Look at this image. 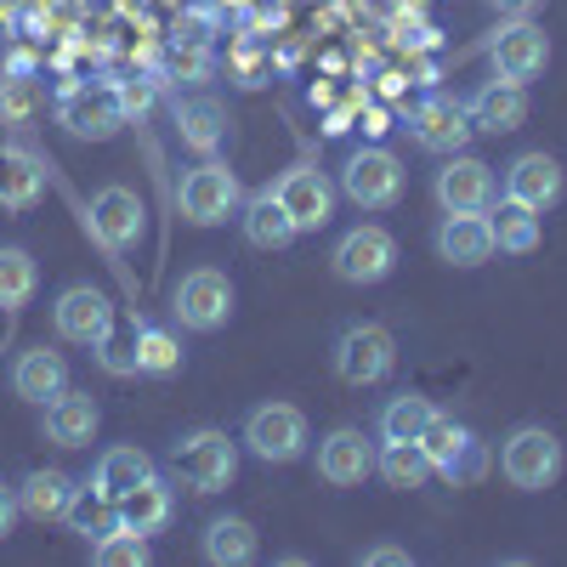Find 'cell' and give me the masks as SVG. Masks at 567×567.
Instances as JSON below:
<instances>
[{"label":"cell","instance_id":"cell-1","mask_svg":"<svg viewBox=\"0 0 567 567\" xmlns=\"http://www.w3.org/2000/svg\"><path fill=\"white\" fill-rule=\"evenodd\" d=\"M171 477H182L199 494H221L233 477H239V443H233L227 432H216V425H199V432L171 443Z\"/></svg>","mask_w":567,"mask_h":567},{"label":"cell","instance_id":"cell-2","mask_svg":"<svg viewBox=\"0 0 567 567\" xmlns=\"http://www.w3.org/2000/svg\"><path fill=\"white\" fill-rule=\"evenodd\" d=\"M499 471L511 488L523 494H539L561 477V437L550 425H516V432L499 443Z\"/></svg>","mask_w":567,"mask_h":567},{"label":"cell","instance_id":"cell-3","mask_svg":"<svg viewBox=\"0 0 567 567\" xmlns=\"http://www.w3.org/2000/svg\"><path fill=\"white\" fill-rule=\"evenodd\" d=\"M398 369V341L386 323H347L336 336V374L347 386H381Z\"/></svg>","mask_w":567,"mask_h":567},{"label":"cell","instance_id":"cell-4","mask_svg":"<svg viewBox=\"0 0 567 567\" xmlns=\"http://www.w3.org/2000/svg\"><path fill=\"white\" fill-rule=\"evenodd\" d=\"M176 205H182V216L194 221V227H221L227 216H239L245 187H239V176H233L221 159H199L194 171L182 176Z\"/></svg>","mask_w":567,"mask_h":567},{"label":"cell","instance_id":"cell-5","mask_svg":"<svg viewBox=\"0 0 567 567\" xmlns=\"http://www.w3.org/2000/svg\"><path fill=\"white\" fill-rule=\"evenodd\" d=\"M171 312H176L182 329H194V336H216L233 318V278L216 272V267H194L171 290Z\"/></svg>","mask_w":567,"mask_h":567},{"label":"cell","instance_id":"cell-6","mask_svg":"<svg viewBox=\"0 0 567 567\" xmlns=\"http://www.w3.org/2000/svg\"><path fill=\"white\" fill-rule=\"evenodd\" d=\"M307 414L296 403H261L245 414V449L267 465H290L307 454Z\"/></svg>","mask_w":567,"mask_h":567},{"label":"cell","instance_id":"cell-7","mask_svg":"<svg viewBox=\"0 0 567 567\" xmlns=\"http://www.w3.org/2000/svg\"><path fill=\"white\" fill-rule=\"evenodd\" d=\"M341 194L358 210H392L403 199V159L392 148H358L341 165Z\"/></svg>","mask_w":567,"mask_h":567},{"label":"cell","instance_id":"cell-8","mask_svg":"<svg viewBox=\"0 0 567 567\" xmlns=\"http://www.w3.org/2000/svg\"><path fill=\"white\" fill-rule=\"evenodd\" d=\"M58 125L80 142H109L125 125L120 85H69L58 97Z\"/></svg>","mask_w":567,"mask_h":567},{"label":"cell","instance_id":"cell-9","mask_svg":"<svg viewBox=\"0 0 567 567\" xmlns=\"http://www.w3.org/2000/svg\"><path fill=\"white\" fill-rule=\"evenodd\" d=\"M52 323L69 347H109V329H114V301L91 284H69V290L52 301Z\"/></svg>","mask_w":567,"mask_h":567},{"label":"cell","instance_id":"cell-10","mask_svg":"<svg viewBox=\"0 0 567 567\" xmlns=\"http://www.w3.org/2000/svg\"><path fill=\"white\" fill-rule=\"evenodd\" d=\"M420 449L432 454V465L443 471L449 483H477L488 471V449L471 437L460 420H449V414H432V425L420 432Z\"/></svg>","mask_w":567,"mask_h":567},{"label":"cell","instance_id":"cell-11","mask_svg":"<svg viewBox=\"0 0 567 567\" xmlns=\"http://www.w3.org/2000/svg\"><path fill=\"white\" fill-rule=\"evenodd\" d=\"M329 267H336V278L341 284H381V278H392V267H398V239L386 227H352L347 239L336 245V256H329Z\"/></svg>","mask_w":567,"mask_h":567},{"label":"cell","instance_id":"cell-12","mask_svg":"<svg viewBox=\"0 0 567 567\" xmlns=\"http://www.w3.org/2000/svg\"><path fill=\"white\" fill-rule=\"evenodd\" d=\"M272 199L290 210L296 233H318L329 216H336V182H329L318 165H290L272 182Z\"/></svg>","mask_w":567,"mask_h":567},{"label":"cell","instance_id":"cell-13","mask_svg":"<svg viewBox=\"0 0 567 567\" xmlns=\"http://www.w3.org/2000/svg\"><path fill=\"white\" fill-rule=\"evenodd\" d=\"M488 63H494V74H499V80L528 85V80H534V74H545V63H550V40H545V29H539V23L516 18V23L494 29V40H488Z\"/></svg>","mask_w":567,"mask_h":567},{"label":"cell","instance_id":"cell-14","mask_svg":"<svg viewBox=\"0 0 567 567\" xmlns=\"http://www.w3.org/2000/svg\"><path fill=\"white\" fill-rule=\"evenodd\" d=\"M409 136L420 142L425 154H465L471 142V114L460 97H443V91H432L414 114H409Z\"/></svg>","mask_w":567,"mask_h":567},{"label":"cell","instance_id":"cell-15","mask_svg":"<svg viewBox=\"0 0 567 567\" xmlns=\"http://www.w3.org/2000/svg\"><path fill=\"white\" fill-rule=\"evenodd\" d=\"M499 194L494 182V165L471 159V154H449V165L437 171V205L443 216H460V210H488Z\"/></svg>","mask_w":567,"mask_h":567},{"label":"cell","instance_id":"cell-16","mask_svg":"<svg viewBox=\"0 0 567 567\" xmlns=\"http://www.w3.org/2000/svg\"><path fill=\"white\" fill-rule=\"evenodd\" d=\"M465 114H471V131H488V136L523 131V120H528V85L494 74V80H483V85L465 97Z\"/></svg>","mask_w":567,"mask_h":567},{"label":"cell","instance_id":"cell-17","mask_svg":"<svg viewBox=\"0 0 567 567\" xmlns=\"http://www.w3.org/2000/svg\"><path fill=\"white\" fill-rule=\"evenodd\" d=\"M318 477L329 488H358L363 477H374V443L358 425H336V432L318 443Z\"/></svg>","mask_w":567,"mask_h":567},{"label":"cell","instance_id":"cell-18","mask_svg":"<svg viewBox=\"0 0 567 567\" xmlns=\"http://www.w3.org/2000/svg\"><path fill=\"white\" fill-rule=\"evenodd\" d=\"M91 233L114 250V256H125L136 239H142V199L131 194V187H120V182H109V187H97V199H91Z\"/></svg>","mask_w":567,"mask_h":567},{"label":"cell","instance_id":"cell-19","mask_svg":"<svg viewBox=\"0 0 567 567\" xmlns=\"http://www.w3.org/2000/svg\"><path fill=\"white\" fill-rule=\"evenodd\" d=\"M561 187H567V176H561V165H556L550 154H516V159L505 165V199L528 205V210H539V216L561 199Z\"/></svg>","mask_w":567,"mask_h":567},{"label":"cell","instance_id":"cell-20","mask_svg":"<svg viewBox=\"0 0 567 567\" xmlns=\"http://www.w3.org/2000/svg\"><path fill=\"white\" fill-rule=\"evenodd\" d=\"M97 425H103V409H97L91 392L63 386L52 403H45V437H52L58 449H85L91 437H97Z\"/></svg>","mask_w":567,"mask_h":567},{"label":"cell","instance_id":"cell-21","mask_svg":"<svg viewBox=\"0 0 567 567\" xmlns=\"http://www.w3.org/2000/svg\"><path fill=\"white\" fill-rule=\"evenodd\" d=\"M437 256L449 267H483L494 256V227H488V210H460V216H443L437 227Z\"/></svg>","mask_w":567,"mask_h":567},{"label":"cell","instance_id":"cell-22","mask_svg":"<svg viewBox=\"0 0 567 567\" xmlns=\"http://www.w3.org/2000/svg\"><path fill=\"white\" fill-rule=\"evenodd\" d=\"M45 176H52V171H45L40 154L18 148V142H0V205H7V210H29V205H40Z\"/></svg>","mask_w":567,"mask_h":567},{"label":"cell","instance_id":"cell-23","mask_svg":"<svg viewBox=\"0 0 567 567\" xmlns=\"http://www.w3.org/2000/svg\"><path fill=\"white\" fill-rule=\"evenodd\" d=\"M176 516V494H171V483L159 477H142L131 494H120V528H131V534H142V539H154L165 523Z\"/></svg>","mask_w":567,"mask_h":567},{"label":"cell","instance_id":"cell-24","mask_svg":"<svg viewBox=\"0 0 567 567\" xmlns=\"http://www.w3.org/2000/svg\"><path fill=\"white\" fill-rule=\"evenodd\" d=\"M63 386H69V358H63V352H52V347L18 352V363H12V392H18L23 403H52Z\"/></svg>","mask_w":567,"mask_h":567},{"label":"cell","instance_id":"cell-25","mask_svg":"<svg viewBox=\"0 0 567 567\" xmlns=\"http://www.w3.org/2000/svg\"><path fill=\"white\" fill-rule=\"evenodd\" d=\"M239 221H245V239H250L256 250H284V245L301 239L296 221H290V210L272 199V187H261V194H250V199L239 205Z\"/></svg>","mask_w":567,"mask_h":567},{"label":"cell","instance_id":"cell-26","mask_svg":"<svg viewBox=\"0 0 567 567\" xmlns=\"http://www.w3.org/2000/svg\"><path fill=\"white\" fill-rule=\"evenodd\" d=\"M74 505V477L69 471H29L18 483V511L34 516V523H63Z\"/></svg>","mask_w":567,"mask_h":567},{"label":"cell","instance_id":"cell-27","mask_svg":"<svg viewBox=\"0 0 567 567\" xmlns=\"http://www.w3.org/2000/svg\"><path fill=\"white\" fill-rule=\"evenodd\" d=\"M374 477H381L386 488H425L437 477V465H432V454H425L420 443H381L374 449Z\"/></svg>","mask_w":567,"mask_h":567},{"label":"cell","instance_id":"cell-28","mask_svg":"<svg viewBox=\"0 0 567 567\" xmlns=\"http://www.w3.org/2000/svg\"><path fill=\"white\" fill-rule=\"evenodd\" d=\"M488 227H494V250H505V256H534V250H539V239H545L539 210L516 205V199L488 205Z\"/></svg>","mask_w":567,"mask_h":567},{"label":"cell","instance_id":"cell-29","mask_svg":"<svg viewBox=\"0 0 567 567\" xmlns=\"http://www.w3.org/2000/svg\"><path fill=\"white\" fill-rule=\"evenodd\" d=\"M176 136H182V148H194L199 159H216V148L227 142V114L221 103H182L176 109Z\"/></svg>","mask_w":567,"mask_h":567},{"label":"cell","instance_id":"cell-30","mask_svg":"<svg viewBox=\"0 0 567 567\" xmlns=\"http://www.w3.org/2000/svg\"><path fill=\"white\" fill-rule=\"evenodd\" d=\"M256 550H261V539L245 516H216L205 528V561H216V567H245V561H256Z\"/></svg>","mask_w":567,"mask_h":567},{"label":"cell","instance_id":"cell-31","mask_svg":"<svg viewBox=\"0 0 567 567\" xmlns=\"http://www.w3.org/2000/svg\"><path fill=\"white\" fill-rule=\"evenodd\" d=\"M432 414H437V403L432 398H420V392H403V398H392L386 409H381V443H420V432L432 425Z\"/></svg>","mask_w":567,"mask_h":567},{"label":"cell","instance_id":"cell-32","mask_svg":"<svg viewBox=\"0 0 567 567\" xmlns=\"http://www.w3.org/2000/svg\"><path fill=\"white\" fill-rule=\"evenodd\" d=\"M63 523H69L74 534H85V539H103L109 528H120V499L103 494L97 483H91V488H74V505H69Z\"/></svg>","mask_w":567,"mask_h":567},{"label":"cell","instance_id":"cell-33","mask_svg":"<svg viewBox=\"0 0 567 567\" xmlns=\"http://www.w3.org/2000/svg\"><path fill=\"white\" fill-rule=\"evenodd\" d=\"M142 477H154V460L142 454V449H131V443H120V449H109L103 460H97V488L103 494H131Z\"/></svg>","mask_w":567,"mask_h":567},{"label":"cell","instance_id":"cell-34","mask_svg":"<svg viewBox=\"0 0 567 567\" xmlns=\"http://www.w3.org/2000/svg\"><path fill=\"white\" fill-rule=\"evenodd\" d=\"M34 284H40V267H34V256H29L23 245H7V250H0V307H7V312L29 307Z\"/></svg>","mask_w":567,"mask_h":567},{"label":"cell","instance_id":"cell-35","mask_svg":"<svg viewBox=\"0 0 567 567\" xmlns=\"http://www.w3.org/2000/svg\"><path fill=\"white\" fill-rule=\"evenodd\" d=\"M131 363H136L142 374H176V369H182V347H176L171 329L142 323V329H136V347H131Z\"/></svg>","mask_w":567,"mask_h":567},{"label":"cell","instance_id":"cell-36","mask_svg":"<svg viewBox=\"0 0 567 567\" xmlns=\"http://www.w3.org/2000/svg\"><path fill=\"white\" fill-rule=\"evenodd\" d=\"M91 561L97 567H142L148 561V539L131 528H109L103 539H91Z\"/></svg>","mask_w":567,"mask_h":567},{"label":"cell","instance_id":"cell-37","mask_svg":"<svg viewBox=\"0 0 567 567\" xmlns=\"http://www.w3.org/2000/svg\"><path fill=\"white\" fill-rule=\"evenodd\" d=\"M29 114H34V80H29V74H12V80H0V120L23 125Z\"/></svg>","mask_w":567,"mask_h":567},{"label":"cell","instance_id":"cell-38","mask_svg":"<svg viewBox=\"0 0 567 567\" xmlns=\"http://www.w3.org/2000/svg\"><path fill=\"white\" fill-rule=\"evenodd\" d=\"M120 103H125V120L131 114H148L154 109V80H125L120 85Z\"/></svg>","mask_w":567,"mask_h":567},{"label":"cell","instance_id":"cell-39","mask_svg":"<svg viewBox=\"0 0 567 567\" xmlns=\"http://www.w3.org/2000/svg\"><path fill=\"white\" fill-rule=\"evenodd\" d=\"M358 561H363V567H409V550H403V545H369Z\"/></svg>","mask_w":567,"mask_h":567},{"label":"cell","instance_id":"cell-40","mask_svg":"<svg viewBox=\"0 0 567 567\" xmlns=\"http://www.w3.org/2000/svg\"><path fill=\"white\" fill-rule=\"evenodd\" d=\"M12 523H18V488H7V483H0V539L12 534Z\"/></svg>","mask_w":567,"mask_h":567},{"label":"cell","instance_id":"cell-41","mask_svg":"<svg viewBox=\"0 0 567 567\" xmlns=\"http://www.w3.org/2000/svg\"><path fill=\"white\" fill-rule=\"evenodd\" d=\"M494 7H499V12H511V18H528V12H539V7H545V0H494Z\"/></svg>","mask_w":567,"mask_h":567}]
</instances>
